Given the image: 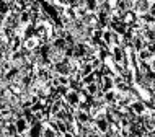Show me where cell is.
I'll use <instances>...</instances> for the list:
<instances>
[{"instance_id":"obj_9","label":"cell","mask_w":155,"mask_h":137,"mask_svg":"<svg viewBox=\"0 0 155 137\" xmlns=\"http://www.w3.org/2000/svg\"><path fill=\"white\" fill-rule=\"evenodd\" d=\"M52 46H54L56 49H59V51H65L69 44H67L65 38H56V39L52 41Z\"/></svg>"},{"instance_id":"obj_8","label":"cell","mask_w":155,"mask_h":137,"mask_svg":"<svg viewBox=\"0 0 155 137\" xmlns=\"http://www.w3.org/2000/svg\"><path fill=\"white\" fill-rule=\"evenodd\" d=\"M136 20H137V13H136L134 10H127V11L124 13V16H123V21L127 23L129 26H131V24L136 21Z\"/></svg>"},{"instance_id":"obj_12","label":"cell","mask_w":155,"mask_h":137,"mask_svg":"<svg viewBox=\"0 0 155 137\" xmlns=\"http://www.w3.org/2000/svg\"><path fill=\"white\" fill-rule=\"evenodd\" d=\"M20 21L23 24H30L31 23V11L30 10H23L21 13H20Z\"/></svg>"},{"instance_id":"obj_1","label":"cell","mask_w":155,"mask_h":137,"mask_svg":"<svg viewBox=\"0 0 155 137\" xmlns=\"http://www.w3.org/2000/svg\"><path fill=\"white\" fill-rule=\"evenodd\" d=\"M15 124H16V129H18V134L21 137H28V131H30V127H31V124L28 122V119L23 116V118L16 119Z\"/></svg>"},{"instance_id":"obj_6","label":"cell","mask_w":155,"mask_h":137,"mask_svg":"<svg viewBox=\"0 0 155 137\" xmlns=\"http://www.w3.org/2000/svg\"><path fill=\"white\" fill-rule=\"evenodd\" d=\"M106 135H108V137L121 135V126H119V122H110V127H108Z\"/></svg>"},{"instance_id":"obj_2","label":"cell","mask_w":155,"mask_h":137,"mask_svg":"<svg viewBox=\"0 0 155 137\" xmlns=\"http://www.w3.org/2000/svg\"><path fill=\"white\" fill-rule=\"evenodd\" d=\"M95 126H96V129L101 132V135H106L108 127H110V121L106 119V116H100V118L95 119Z\"/></svg>"},{"instance_id":"obj_16","label":"cell","mask_w":155,"mask_h":137,"mask_svg":"<svg viewBox=\"0 0 155 137\" xmlns=\"http://www.w3.org/2000/svg\"><path fill=\"white\" fill-rule=\"evenodd\" d=\"M153 57H155V52H153Z\"/></svg>"},{"instance_id":"obj_11","label":"cell","mask_w":155,"mask_h":137,"mask_svg":"<svg viewBox=\"0 0 155 137\" xmlns=\"http://www.w3.org/2000/svg\"><path fill=\"white\" fill-rule=\"evenodd\" d=\"M101 88V86H100V83L98 82H93V83H90V85H87L85 86V90L88 91V95H91V96H95L96 93H98V90Z\"/></svg>"},{"instance_id":"obj_13","label":"cell","mask_w":155,"mask_h":137,"mask_svg":"<svg viewBox=\"0 0 155 137\" xmlns=\"http://www.w3.org/2000/svg\"><path fill=\"white\" fill-rule=\"evenodd\" d=\"M104 99H106V103H114L116 101V88L104 91Z\"/></svg>"},{"instance_id":"obj_10","label":"cell","mask_w":155,"mask_h":137,"mask_svg":"<svg viewBox=\"0 0 155 137\" xmlns=\"http://www.w3.org/2000/svg\"><path fill=\"white\" fill-rule=\"evenodd\" d=\"M137 57H139V60H149L153 57V54L149 51L147 47L145 49H140V51H137Z\"/></svg>"},{"instance_id":"obj_3","label":"cell","mask_w":155,"mask_h":137,"mask_svg":"<svg viewBox=\"0 0 155 137\" xmlns=\"http://www.w3.org/2000/svg\"><path fill=\"white\" fill-rule=\"evenodd\" d=\"M131 108H132L134 113H137V114H145V113L149 111V109H147V105H145L144 99H137V101L131 103Z\"/></svg>"},{"instance_id":"obj_7","label":"cell","mask_w":155,"mask_h":137,"mask_svg":"<svg viewBox=\"0 0 155 137\" xmlns=\"http://www.w3.org/2000/svg\"><path fill=\"white\" fill-rule=\"evenodd\" d=\"M113 75H114V73H113ZM113 75H103V85H101V88L104 91L114 88V77H113Z\"/></svg>"},{"instance_id":"obj_15","label":"cell","mask_w":155,"mask_h":137,"mask_svg":"<svg viewBox=\"0 0 155 137\" xmlns=\"http://www.w3.org/2000/svg\"><path fill=\"white\" fill-rule=\"evenodd\" d=\"M152 99H153V103H155V90L152 91Z\"/></svg>"},{"instance_id":"obj_14","label":"cell","mask_w":155,"mask_h":137,"mask_svg":"<svg viewBox=\"0 0 155 137\" xmlns=\"http://www.w3.org/2000/svg\"><path fill=\"white\" fill-rule=\"evenodd\" d=\"M87 8H88V11H98V8H100V3H98V0H87Z\"/></svg>"},{"instance_id":"obj_5","label":"cell","mask_w":155,"mask_h":137,"mask_svg":"<svg viewBox=\"0 0 155 137\" xmlns=\"http://www.w3.org/2000/svg\"><path fill=\"white\" fill-rule=\"evenodd\" d=\"M77 121L80 124H88L90 121H93V118L90 116L88 111H83V109H77Z\"/></svg>"},{"instance_id":"obj_4","label":"cell","mask_w":155,"mask_h":137,"mask_svg":"<svg viewBox=\"0 0 155 137\" xmlns=\"http://www.w3.org/2000/svg\"><path fill=\"white\" fill-rule=\"evenodd\" d=\"M64 98H65V101L69 103V105H72V106H75L78 109V103H80V99H78V91L69 90V93H67Z\"/></svg>"}]
</instances>
